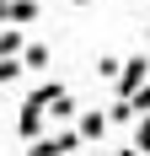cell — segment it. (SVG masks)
I'll use <instances>...</instances> for the list:
<instances>
[{
  "instance_id": "277c9868",
  "label": "cell",
  "mask_w": 150,
  "mask_h": 156,
  "mask_svg": "<svg viewBox=\"0 0 150 156\" xmlns=\"http://www.w3.org/2000/svg\"><path fill=\"white\" fill-rule=\"evenodd\" d=\"M38 16H43L38 0H5V22H16V27H32Z\"/></svg>"
},
{
  "instance_id": "3957f363",
  "label": "cell",
  "mask_w": 150,
  "mask_h": 156,
  "mask_svg": "<svg viewBox=\"0 0 150 156\" xmlns=\"http://www.w3.org/2000/svg\"><path fill=\"white\" fill-rule=\"evenodd\" d=\"M145 76H150V59H145V54H129V59L118 65V81H113V86H118V97H129Z\"/></svg>"
},
{
  "instance_id": "9c48e42d",
  "label": "cell",
  "mask_w": 150,
  "mask_h": 156,
  "mask_svg": "<svg viewBox=\"0 0 150 156\" xmlns=\"http://www.w3.org/2000/svg\"><path fill=\"white\" fill-rule=\"evenodd\" d=\"M118 65H123V59H113V54L97 59V81H118Z\"/></svg>"
},
{
  "instance_id": "8fae6325",
  "label": "cell",
  "mask_w": 150,
  "mask_h": 156,
  "mask_svg": "<svg viewBox=\"0 0 150 156\" xmlns=\"http://www.w3.org/2000/svg\"><path fill=\"white\" fill-rule=\"evenodd\" d=\"M145 48H150V32H145Z\"/></svg>"
},
{
  "instance_id": "8992f818",
  "label": "cell",
  "mask_w": 150,
  "mask_h": 156,
  "mask_svg": "<svg viewBox=\"0 0 150 156\" xmlns=\"http://www.w3.org/2000/svg\"><path fill=\"white\" fill-rule=\"evenodd\" d=\"M129 151H139V156H150V108L134 119V140H129Z\"/></svg>"
},
{
  "instance_id": "7a4b0ae2",
  "label": "cell",
  "mask_w": 150,
  "mask_h": 156,
  "mask_svg": "<svg viewBox=\"0 0 150 156\" xmlns=\"http://www.w3.org/2000/svg\"><path fill=\"white\" fill-rule=\"evenodd\" d=\"M75 135H80V145H102L107 135H113V119H107L102 108H91V113H80V124H75Z\"/></svg>"
},
{
  "instance_id": "5b68a950",
  "label": "cell",
  "mask_w": 150,
  "mask_h": 156,
  "mask_svg": "<svg viewBox=\"0 0 150 156\" xmlns=\"http://www.w3.org/2000/svg\"><path fill=\"white\" fill-rule=\"evenodd\" d=\"M22 70H48V43H22Z\"/></svg>"
},
{
  "instance_id": "6da1fadb",
  "label": "cell",
  "mask_w": 150,
  "mask_h": 156,
  "mask_svg": "<svg viewBox=\"0 0 150 156\" xmlns=\"http://www.w3.org/2000/svg\"><path fill=\"white\" fill-rule=\"evenodd\" d=\"M43 129H48V113H43V102H38V97H27V102L16 108V135H22V140H38Z\"/></svg>"
},
{
  "instance_id": "52a82bcc",
  "label": "cell",
  "mask_w": 150,
  "mask_h": 156,
  "mask_svg": "<svg viewBox=\"0 0 150 156\" xmlns=\"http://www.w3.org/2000/svg\"><path fill=\"white\" fill-rule=\"evenodd\" d=\"M22 43H27V38H22L16 22H0V54H22Z\"/></svg>"
},
{
  "instance_id": "30bf717a",
  "label": "cell",
  "mask_w": 150,
  "mask_h": 156,
  "mask_svg": "<svg viewBox=\"0 0 150 156\" xmlns=\"http://www.w3.org/2000/svg\"><path fill=\"white\" fill-rule=\"evenodd\" d=\"M70 5H91V0H70Z\"/></svg>"
},
{
  "instance_id": "ba28073f",
  "label": "cell",
  "mask_w": 150,
  "mask_h": 156,
  "mask_svg": "<svg viewBox=\"0 0 150 156\" xmlns=\"http://www.w3.org/2000/svg\"><path fill=\"white\" fill-rule=\"evenodd\" d=\"M129 108H134V119H139V113H145V108H150V76H145V81H139L134 92H129Z\"/></svg>"
}]
</instances>
